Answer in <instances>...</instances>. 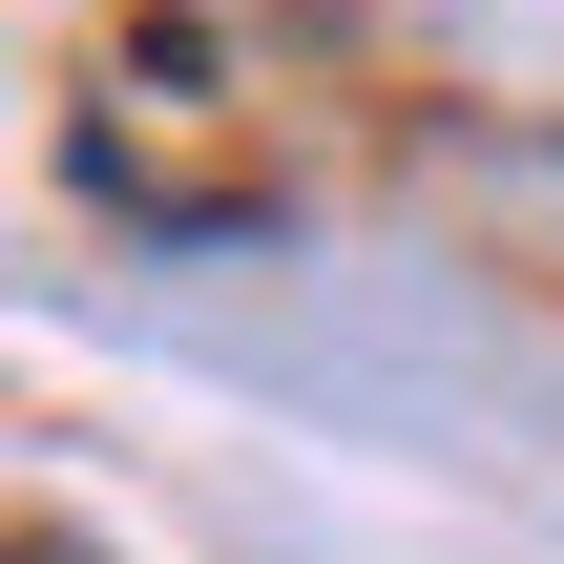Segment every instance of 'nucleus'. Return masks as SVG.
<instances>
[{
	"mask_svg": "<svg viewBox=\"0 0 564 564\" xmlns=\"http://www.w3.org/2000/svg\"><path fill=\"white\" fill-rule=\"evenodd\" d=\"M0 564H84V523H21V544H0Z\"/></svg>",
	"mask_w": 564,
	"mask_h": 564,
	"instance_id": "f257e3e1",
	"label": "nucleus"
}]
</instances>
